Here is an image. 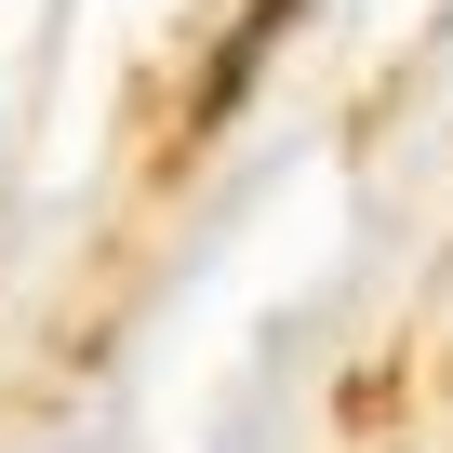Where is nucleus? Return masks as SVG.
Listing matches in <instances>:
<instances>
[]
</instances>
